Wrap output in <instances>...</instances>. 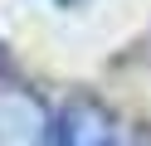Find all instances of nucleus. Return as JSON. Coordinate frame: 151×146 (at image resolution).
<instances>
[{
  "label": "nucleus",
  "instance_id": "7ed1b4c3",
  "mask_svg": "<svg viewBox=\"0 0 151 146\" xmlns=\"http://www.w3.org/2000/svg\"><path fill=\"white\" fill-rule=\"evenodd\" d=\"M59 5H83V0H59Z\"/></svg>",
  "mask_w": 151,
  "mask_h": 146
},
{
  "label": "nucleus",
  "instance_id": "f03ea898",
  "mask_svg": "<svg viewBox=\"0 0 151 146\" xmlns=\"http://www.w3.org/2000/svg\"><path fill=\"white\" fill-rule=\"evenodd\" d=\"M49 117L39 97L20 88H0V146H49Z\"/></svg>",
  "mask_w": 151,
  "mask_h": 146
},
{
  "label": "nucleus",
  "instance_id": "f257e3e1",
  "mask_svg": "<svg viewBox=\"0 0 151 146\" xmlns=\"http://www.w3.org/2000/svg\"><path fill=\"white\" fill-rule=\"evenodd\" d=\"M49 146H117V117L98 102V97L78 93L59 107L54 117Z\"/></svg>",
  "mask_w": 151,
  "mask_h": 146
}]
</instances>
